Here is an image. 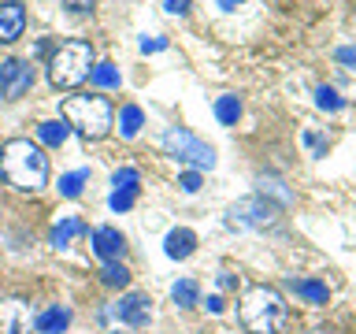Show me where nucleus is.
Wrapping results in <instances>:
<instances>
[{
    "mask_svg": "<svg viewBox=\"0 0 356 334\" xmlns=\"http://www.w3.org/2000/svg\"><path fill=\"white\" fill-rule=\"evenodd\" d=\"M204 308L211 312V316H219V312L227 308V305H222V297H208V305H204Z\"/></svg>",
    "mask_w": 356,
    "mask_h": 334,
    "instance_id": "nucleus-32",
    "label": "nucleus"
},
{
    "mask_svg": "<svg viewBox=\"0 0 356 334\" xmlns=\"http://www.w3.org/2000/svg\"><path fill=\"white\" fill-rule=\"evenodd\" d=\"M67 134H71V127H67L63 119H49V122H41V127H38V138L44 145H52V149H60V145L67 141Z\"/></svg>",
    "mask_w": 356,
    "mask_h": 334,
    "instance_id": "nucleus-17",
    "label": "nucleus"
},
{
    "mask_svg": "<svg viewBox=\"0 0 356 334\" xmlns=\"http://www.w3.org/2000/svg\"><path fill=\"white\" fill-rule=\"evenodd\" d=\"M163 149L175 156L178 164H193L197 171H211L216 167V149H211L208 141H200L193 130L186 127H171L163 134Z\"/></svg>",
    "mask_w": 356,
    "mask_h": 334,
    "instance_id": "nucleus-6",
    "label": "nucleus"
},
{
    "mask_svg": "<svg viewBox=\"0 0 356 334\" xmlns=\"http://www.w3.org/2000/svg\"><path fill=\"white\" fill-rule=\"evenodd\" d=\"M63 8L71 11V15H89V11H93V0H63Z\"/></svg>",
    "mask_w": 356,
    "mask_h": 334,
    "instance_id": "nucleus-27",
    "label": "nucleus"
},
{
    "mask_svg": "<svg viewBox=\"0 0 356 334\" xmlns=\"http://www.w3.org/2000/svg\"><path fill=\"white\" fill-rule=\"evenodd\" d=\"M134 200H138V189H111L108 208H111V212H130Z\"/></svg>",
    "mask_w": 356,
    "mask_h": 334,
    "instance_id": "nucleus-23",
    "label": "nucleus"
},
{
    "mask_svg": "<svg viewBox=\"0 0 356 334\" xmlns=\"http://www.w3.org/2000/svg\"><path fill=\"white\" fill-rule=\"evenodd\" d=\"M178 186H182L186 193H197V189H200V171H182V178H178Z\"/></svg>",
    "mask_w": 356,
    "mask_h": 334,
    "instance_id": "nucleus-26",
    "label": "nucleus"
},
{
    "mask_svg": "<svg viewBox=\"0 0 356 334\" xmlns=\"http://www.w3.org/2000/svg\"><path fill=\"white\" fill-rule=\"evenodd\" d=\"M305 145H308V149L316 152V156H327V141H323L319 134H312V130H308V134H305Z\"/></svg>",
    "mask_w": 356,
    "mask_h": 334,
    "instance_id": "nucleus-28",
    "label": "nucleus"
},
{
    "mask_svg": "<svg viewBox=\"0 0 356 334\" xmlns=\"http://www.w3.org/2000/svg\"><path fill=\"white\" fill-rule=\"evenodd\" d=\"M289 286H293L297 294H300V297L308 301V305H327V297H330L327 283H319V278H300V283L293 278V283H289Z\"/></svg>",
    "mask_w": 356,
    "mask_h": 334,
    "instance_id": "nucleus-15",
    "label": "nucleus"
},
{
    "mask_svg": "<svg viewBox=\"0 0 356 334\" xmlns=\"http://www.w3.org/2000/svg\"><path fill=\"white\" fill-rule=\"evenodd\" d=\"M197 249V234L189 230V227H175V230H167V238H163V253L171 256V260H186L189 253Z\"/></svg>",
    "mask_w": 356,
    "mask_h": 334,
    "instance_id": "nucleus-12",
    "label": "nucleus"
},
{
    "mask_svg": "<svg viewBox=\"0 0 356 334\" xmlns=\"http://www.w3.org/2000/svg\"><path fill=\"white\" fill-rule=\"evenodd\" d=\"M334 60L345 63V67H356V45H345V49H338V52H334Z\"/></svg>",
    "mask_w": 356,
    "mask_h": 334,
    "instance_id": "nucleus-29",
    "label": "nucleus"
},
{
    "mask_svg": "<svg viewBox=\"0 0 356 334\" xmlns=\"http://www.w3.org/2000/svg\"><path fill=\"white\" fill-rule=\"evenodd\" d=\"M167 49V38H145L141 41V52H163Z\"/></svg>",
    "mask_w": 356,
    "mask_h": 334,
    "instance_id": "nucleus-30",
    "label": "nucleus"
},
{
    "mask_svg": "<svg viewBox=\"0 0 356 334\" xmlns=\"http://www.w3.org/2000/svg\"><path fill=\"white\" fill-rule=\"evenodd\" d=\"M89 82L100 86V89H115L119 86V67L115 63H93V71H89Z\"/></svg>",
    "mask_w": 356,
    "mask_h": 334,
    "instance_id": "nucleus-20",
    "label": "nucleus"
},
{
    "mask_svg": "<svg viewBox=\"0 0 356 334\" xmlns=\"http://www.w3.org/2000/svg\"><path fill=\"white\" fill-rule=\"evenodd\" d=\"M33 308H30V301H22V297H4L0 301V334H30L33 327Z\"/></svg>",
    "mask_w": 356,
    "mask_h": 334,
    "instance_id": "nucleus-8",
    "label": "nucleus"
},
{
    "mask_svg": "<svg viewBox=\"0 0 356 334\" xmlns=\"http://www.w3.org/2000/svg\"><path fill=\"white\" fill-rule=\"evenodd\" d=\"M93 71V45L89 41H63L49 60V82L56 89H71Z\"/></svg>",
    "mask_w": 356,
    "mask_h": 334,
    "instance_id": "nucleus-4",
    "label": "nucleus"
},
{
    "mask_svg": "<svg viewBox=\"0 0 356 334\" xmlns=\"http://www.w3.org/2000/svg\"><path fill=\"white\" fill-rule=\"evenodd\" d=\"M278 219H282V208L275 205V200L267 197H241L238 205H230L227 212V223L234 230H271L278 227Z\"/></svg>",
    "mask_w": 356,
    "mask_h": 334,
    "instance_id": "nucleus-5",
    "label": "nucleus"
},
{
    "mask_svg": "<svg viewBox=\"0 0 356 334\" xmlns=\"http://www.w3.org/2000/svg\"><path fill=\"white\" fill-rule=\"evenodd\" d=\"M60 116L71 130H78L86 141H100L108 138L111 127H115V111L104 97L97 93H78V97H67L60 104Z\"/></svg>",
    "mask_w": 356,
    "mask_h": 334,
    "instance_id": "nucleus-3",
    "label": "nucleus"
},
{
    "mask_svg": "<svg viewBox=\"0 0 356 334\" xmlns=\"http://www.w3.org/2000/svg\"><path fill=\"white\" fill-rule=\"evenodd\" d=\"M100 283L108 289H122V286H130V271L119 260H111V264H104V271H100Z\"/></svg>",
    "mask_w": 356,
    "mask_h": 334,
    "instance_id": "nucleus-22",
    "label": "nucleus"
},
{
    "mask_svg": "<svg viewBox=\"0 0 356 334\" xmlns=\"http://www.w3.org/2000/svg\"><path fill=\"white\" fill-rule=\"evenodd\" d=\"M33 327H38L41 334H63L67 327H71V312L60 308V305H52V308H44L38 319H33Z\"/></svg>",
    "mask_w": 356,
    "mask_h": 334,
    "instance_id": "nucleus-13",
    "label": "nucleus"
},
{
    "mask_svg": "<svg viewBox=\"0 0 356 334\" xmlns=\"http://www.w3.org/2000/svg\"><path fill=\"white\" fill-rule=\"evenodd\" d=\"M33 86V67L26 60H4L0 63V93H4L8 100H19L26 89Z\"/></svg>",
    "mask_w": 356,
    "mask_h": 334,
    "instance_id": "nucleus-7",
    "label": "nucleus"
},
{
    "mask_svg": "<svg viewBox=\"0 0 356 334\" xmlns=\"http://www.w3.org/2000/svg\"><path fill=\"white\" fill-rule=\"evenodd\" d=\"M78 234H86V223L78 219V216H67V219H60L52 227V234H49V241L56 245V249H67V245H71Z\"/></svg>",
    "mask_w": 356,
    "mask_h": 334,
    "instance_id": "nucleus-14",
    "label": "nucleus"
},
{
    "mask_svg": "<svg viewBox=\"0 0 356 334\" xmlns=\"http://www.w3.org/2000/svg\"><path fill=\"white\" fill-rule=\"evenodd\" d=\"M93 253H97L104 264L122 260V253H127V238H122L115 227H97V230H93Z\"/></svg>",
    "mask_w": 356,
    "mask_h": 334,
    "instance_id": "nucleus-11",
    "label": "nucleus"
},
{
    "mask_svg": "<svg viewBox=\"0 0 356 334\" xmlns=\"http://www.w3.org/2000/svg\"><path fill=\"white\" fill-rule=\"evenodd\" d=\"M238 4H245V0H219V8H227V11H234Z\"/></svg>",
    "mask_w": 356,
    "mask_h": 334,
    "instance_id": "nucleus-34",
    "label": "nucleus"
},
{
    "mask_svg": "<svg viewBox=\"0 0 356 334\" xmlns=\"http://www.w3.org/2000/svg\"><path fill=\"white\" fill-rule=\"evenodd\" d=\"M86 182H89V167H78V171H71V175H60V197H78L86 189Z\"/></svg>",
    "mask_w": 356,
    "mask_h": 334,
    "instance_id": "nucleus-18",
    "label": "nucleus"
},
{
    "mask_svg": "<svg viewBox=\"0 0 356 334\" xmlns=\"http://www.w3.org/2000/svg\"><path fill=\"white\" fill-rule=\"evenodd\" d=\"M138 182H141L138 167H119V171L111 175V186H115V189H138Z\"/></svg>",
    "mask_w": 356,
    "mask_h": 334,
    "instance_id": "nucleus-24",
    "label": "nucleus"
},
{
    "mask_svg": "<svg viewBox=\"0 0 356 334\" xmlns=\"http://www.w3.org/2000/svg\"><path fill=\"white\" fill-rule=\"evenodd\" d=\"M171 15H189V0H163Z\"/></svg>",
    "mask_w": 356,
    "mask_h": 334,
    "instance_id": "nucleus-31",
    "label": "nucleus"
},
{
    "mask_svg": "<svg viewBox=\"0 0 356 334\" xmlns=\"http://www.w3.org/2000/svg\"><path fill=\"white\" fill-rule=\"evenodd\" d=\"M115 316L119 323H127V327H149V319H152V301L145 297V294H127L115 305Z\"/></svg>",
    "mask_w": 356,
    "mask_h": 334,
    "instance_id": "nucleus-10",
    "label": "nucleus"
},
{
    "mask_svg": "<svg viewBox=\"0 0 356 334\" xmlns=\"http://www.w3.org/2000/svg\"><path fill=\"white\" fill-rule=\"evenodd\" d=\"M141 127H145L141 108L138 104H127V108H122V116H119V134H122V138H138Z\"/></svg>",
    "mask_w": 356,
    "mask_h": 334,
    "instance_id": "nucleus-19",
    "label": "nucleus"
},
{
    "mask_svg": "<svg viewBox=\"0 0 356 334\" xmlns=\"http://www.w3.org/2000/svg\"><path fill=\"white\" fill-rule=\"evenodd\" d=\"M219 286H222V289H234V286H238V278H234V275H227V271H222V275H219Z\"/></svg>",
    "mask_w": 356,
    "mask_h": 334,
    "instance_id": "nucleus-33",
    "label": "nucleus"
},
{
    "mask_svg": "<svg viewBox=\"0 0 356 334\" xmlns=\"http://www.w3.org/2000/svg\"><path fill=\"white\" fill-rule=\"evenodd\" d=\"M238 319L249 334H278L286 327V297L278 294L275 286H249L241 294L238 305Z\"/></svg>",
    "mask_w": 356,
    "mask_h": 334,
    "instance_id": "nucleus-2",
    "label": "nucleus"
},
{
    "mask_svg": "<svg viewBox=\"0 0 356 334\" xmlns=\"http://www.w3.org/2000/svg\"><path fill=\"white\" fill-rule=\"evenodd\" d=\"M316 104H319L323 111H341V108H345V100L334 93L330 86H319V89H316Z\"/></svg>",
    "mask_w": 356,
    "mask_h": 334,
    "instance_id": "nucleus-25",
    "label": "nucleus"
},
{
    "mask_svg": "<svg viewBox=\"0 0 356 334\" xmlns=\"http://www.w3.org/2000/svg\"><path fill=\"white\" fill-rule=\"evenodd\" d=\"M0 175L19 193H38L49 182V156L30 138H11L0 145Z\"/></svg>",
    "mask_w": 356,
    "mask_h": 334,
    "instance_id": "nucleus-1",
    "label": "nucleus"
},
{
    "mask_svg": "<svg viewBox=\"0 0 356 334\" xmlns=\"http://www.w3.org/2000/svg\"><path fill=\"white\" fill-rule=\"evenodd\" d=\"M238 116H241V100L234 97V93H227V97H219V100H216V119L222 122V127L238 122Z\"/></svg>",
    "mask_w": 356,
    "mask_h": 334,
    "instance_id": "nucleus-21",
    "label": "nucleus"
},
{
    "mask_svg": "<svg viewBox=\"0 0 356 334\" xmlns=\"http://www.w3.org/2000/svg\"><path fill=\"white\" fill-rule=\"evenodd\" d=\"M26 30V8L19 0H0V45H11Z\"/></svg>",
    "mask_w": 356,
    "mask_h": 334,
    "instance_id": "nucleus-9",
    "label": "nucleus"
},
{
    "mask_svg": "<svg viewBox=\"0 0 356 334\" xmlns=\"http://www.w3.org/2000/svg\"><path fill=\"white\" fill-rule=\"evenodd\" d=\"M171 301L178 308H193V305H200V286L193 278H182V283L171 286Z\"/></svg>",
    "mask_w": 356,
    "mask_h": 334,
    "instance_id": "nucleus-16",
    "label": "nucleus"
}]
</instances>
